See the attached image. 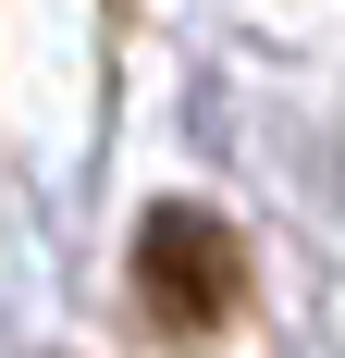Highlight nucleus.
<instances>
[{
	"label": "nucleus",
	"instance_id": "f257e3e1",
	"mask_svg": "<svg viewBox=\"0 0 345 358\" xmlns=\"http://www.w3.org/2000/svg\"><path fill=\"white\" fill-rule=\"evenodd\" d=\"M136 296L161 309V334H222L247 296V248L235 222L198 210V198H161V210L136 222Z\"/></svg>",
	"mask_w": 345,
	"mask_h": 358
}]
</instances>
